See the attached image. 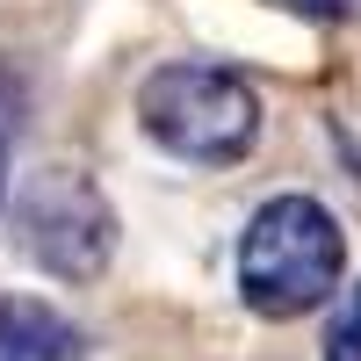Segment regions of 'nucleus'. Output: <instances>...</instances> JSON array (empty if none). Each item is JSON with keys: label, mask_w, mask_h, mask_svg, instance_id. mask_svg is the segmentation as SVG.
Returning a JSON list of instances; mask_svg holds the SVG:
<instances>
[{"label": "nucleus", "mask_w": 361, "mask_h": 361, "mask_svg": "<svg viewBox=\"0 0 361 361\" xmlns=\"http://www.w3.org/2000/svg\"><path fill=\"white\" fill-rule=\"evenodd\" d=\"M347 238L311 195H267L238 238V296L260 318H304L340 289Z\"/></svg>", "instance_id": "nucleus-1"}, {"label": "nucleus", "mask_w": 361, "mask_h": 361, "mask_svg": "<svg viewBox=\"0 0 361 361\" xmlns=\"http://www.w3.org/2000/svg\"><path fill=\"white\" fill-rule=\"evenodd\" d=\"M22 253L58 282H94L116 253V209L87 173H37L22 195Z\"/></svg>", "instance_id": "nucleus-3"}, {"label": "nucleus", "mask_w": 361, "mask_h": 361, "mask_svg": "<svg viewBox=\"0 0 361 361\" xmlns=\"http://www.w3.org/2000/svg\"><path fill=\"white\" fill-rule=\"evenodd\" d=\"M325 361H361V289H347L325 325Z\"/></svg>", "instance_id": "nucleus-5"}, {"label": "nucleus", "mask_w": 361, "mask_h": 361, "mask_svg": "<svg viewBox=\"0 0 361 361\" xmlns=\"http://www.w3.org/2000/svg\"><path fill=\"white\" fill-rule=\"evenodd\" d=\"M137 116L145 137L159 152L188 159V166H231L253 152L260 137V94L224 66H159L137 87Z\"/></svg>", "instance_id": "nucleus-2"}, {"label": "nucleus", "mask_w": 361, "mask_h": 361, "mask_svg": "<svg viewBox=\"0 0 361 361\" xmlns=\"http://www.w3.org/2000/svg\"><path fill=\"white\" fill-rule=\"evenodd\" d=\"M0 202H8V159H0Z\"/></svg>", "instance_id": "nucleus-7"}, {"label": "nucleus", "mask_w": 361, "mask_h": 361, "mask_svg": "<svg viewBox=\"0 0 361 361\" xmlns=\"http://www.w3.org/2000/svg\"><path fill=\"white\" fill-rule=\"evenodd\" d=\"M0 361H73V325L37 296H0Z\"/></svg>", "instance_id": "nucleus-4"}, {"label": "nucleus", "mask_w": 361, "mask_h": 361, "mask_svg": "<svg viewBox=\"0 0 361 361\" xmlns=\"http://www.w3.org/2000/svg\"><path fill=\"white\" fill-rule=\"evenodd\" d=\"M289 8H304L311 22H340V15H354L361 0H289Z\"/></svg>", "instance_id": "nucleus-6"}]
</instances>
